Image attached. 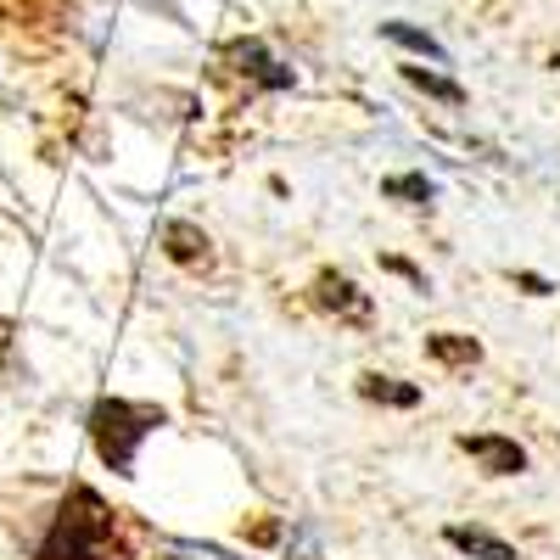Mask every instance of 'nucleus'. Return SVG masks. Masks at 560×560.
Here are the masks:
<instances>
[{
	"label": "nucleus",
	"mask_w": 560,
	"mask_h": 560,
	"mask_svg": "<svg viewBox=\"0 0 560 560\" xmlns=\"http://www.w3.org/2000/svg\"><path fill=\"white\" fill-rule=\"evenodd\" d=\"M404 79L415 84V90H427L432 102H448V107H459L465 102V90L454 84V79H443V73H432L427 62H404Z\"/></svg>",
	"instance_id": "nucleus-11"
},
{
	"label": "nucleus",
	"mask_w": 560,
	"mask_h": 560,
	"mask_svg": "<svg viewBox=\"0 0 560 560\" xmlns=\"http://www.w3.org/2000/svg\"><path fill=\"white\" fill-rule=\"evenodd\" d=\"M113 555V510L96 488H73L57 510L51 533L39 538V560H107Z\"/></svg>",
	"instance_id": "nucleus-1"
},
{
	"label": "nucleus",
	"mask_w": 560,
	"mask_h": 560,
	"mask_svg": "<svg viewBox=\"0 0 560 560\" xmlns=\"http://www.w3.org/2000/svg\"><path fill=\"white\" fill-rule=\"evenodd\" d=\"M516 287H522V292H533V298H549V280H544V275H533V269H522V275H516Z\"/></svg>",
	"instance_id": "nucleus-15"
},
{
	"label": "nucleus",
	"mask_w": 560,
	"mask_h": 560,
	"mask_svg": "<svg viewBox=\"0 0 560 560\" xmlns=\"http://www.w3.org/2000/svg\"><path fill=\"white\" fill-rule=\"evenodd\" d=\"M359 398L364 404H387V409H415L420 404V387L415 382H398V376H359Z\"/></svg>",
	"instance_id": "nucleus-9"
},
{
	"label": "nucleus",
	"mask_w": 560,
	"mask_h": 560,
	"mask_svg": "<svg viewBox=\"0 0 560 560\" xmlns=\"http://www.w3.org/2000/svg\"><path fill=\"white\" fill-rule=\"evenodd\" d=\"M314 308H325V314H337L342 325H370V292H359L348 275H337V269H325L319 280H314Z\"/></svg>",
	"instance_id": "nucleus-3"
},
{
	"label": "nucleus",
	"mask_w": 560,
	"mask_h": 560,
	"mask_svg": "<svg viewBox=\"0 0 560 560\" xmlns=\"http://www.w3.org/2000/svg\"><path fill=\"white\" fill-rule=\"evenodd\" d=\"M382 34H387L393 45H404V51H415V57H432V62H443V45H438L427 28H415V23H382Z\"/></svg>",
	"instance_id": "nucleus-12"
},
{
	"label": "nucleus",
	"mask_w": 560,
	"mask_h": 560,
	"mask_svg": "<svg viewBox=\"0 0 560 560\" xmlns=\"http://www.w3.org/2000/svg\"><path fill=\"white\" fill-rule=\"evenodd\" d=\"M224 57L236 62L242 79H253V84H264V90H292V68H280V62L264 51V39H236Z\"/></svg>",
	"instance_id": "nucleus-5"
},
{
	"label": "nucleus",
	"mask_w": 560,
	"mask_h": 560,
	"mask_svg": "<svg viewBox=\"0 0 560 560\" xmlns=\"http://www.w3.org/2000/svg\"><path fill=\"white\" fill-rule=\"evenodd\" d=\"M427 359H438L443 370H471V364H482V342L459 337V331H438V337H427Z\"/></svg>",
	"instance_id": "nucleus-7"
},
{
	"label": "nucleus",
	"mask_w": 560,
	"mask_h": 560,
	"mask_svg": "<svg viewBox=\"0 0 560 560\" xmlns=\"http://www.w3.org/2000/svg\"><path fill=\"white\" fill-rule=\"evenodd\" d=\"M0 18H7L12 28L18 23H39L45 18V0H0Z\"/></svg>",
	"instance_id": "nucleus-13"
},
{
	"label": "nucleus",
	"mask_w": 560,
	"mask_h": 560,
	"mask_svg": "<svg viewBox=\"0 0 560 560\" xmlns=\"http://www.w3.org/2000/svg\"><path fill=\"white\" fill-rule=\"evenodd\" d=\"M443 538H448L459 555H471V560H522L504 538H493V533H482V527H448Z\"/></svg>",
	"instance_id": "nucleus-8"
},
{
	"label": "nucleus",
	"mask_w": 560,
	"mask_h": 560,
	"mask_svg": "<svg viewBox=\"0 0 560 560\" xmlns=\"http://www.w3.org/2000/svg\"><path fill=\"white\" fill-rule=\"evenodd\" d=\"M163 560H185V555H163Z\"/></svg>",
	"instance_id": "nucleus-16"
},
{
	"label": "nucleus",
	"mask_w": 560,
	"mask_h": 560,
	"mask_svg": "<svg viewBox=\"0 0 560 560\" xmlns=\"http://www.w3.org/2000/svg\"><path fill=\"white\" fill-rule=\"evenodd\" d=\"M163 427V409L158 404H129V398H102L90 409V443L107 459V471L118 477H135V459H140V443Z\"/></svg>",
	"instance_id": "nucleus-2"
},
{
	"label": "nucleus",
	"mask_w": 560,
	"mask_h": 560,
	"mask_svg": "<svg viewBox=\"0 0 560 560\" xmlns=\"http://www.w3.org/2000/svg\"><path fill=\"white\" fill-rule=\"evenodd\" d=\"M459 448L482 459L493 477H522L527 471V448L516 438H499V432H471V438H459Z\"/></svg>",
	"instance_id": "nucleus-4"
},
{
	"label": "nucleus",
	"mask_w": 560,
	"mask_h": 560,
	"mask_svg": "<svg viewBox=\"0 0 560 560\" xmlns=\"http://www.w3.org/2000/svg\"><path fill=\"white\" fill-rule=\"evenodd\" d=\"M555 68H560V57H555Z\"/></svg>",
	"instance_id": "nucleus-17"
},
{
	"label": "nucleus",
	"mask_w": 560,
	"mask_h": 560,
	"mask_svg": "<svg viewBox=\"0 0 560 560\" xmlns=\"http://www.w3.org/2000/svg\"><path fill=\"white\" fill-rule=\"evenodd\" d=\"M163 253H168L179 269H208V264H213V242L202 236L191 219H168V224H163Z\"/></svg>",
	"instance_id": "nucleus-6"
},
{
	"label": "nucleus",
	"mask_w": 560,
	"mask_h": 560,
	"mask_svg": "<svg viewBox=\"0 0 560 560\" xmlns=\"http://www.w3.org/2000/svg\"><path fill=\"white\" fill-rule=\"evenodd\" d=\"M382 197H393V202H409V208H432L438 185H432L427 174H387V179H382Z\"/></svg>",
	"instance_id": "nucleus-10"
},
{
	"label": "nucleus",
	"mask_w": 560,
	"mask_h": 560,
	"mask_svg": "<svg viewBox=\"0 0 560 560\" xmlns=\"http://www.w3.org/2000/svg\"><path fill=\"white\" fill-rule=\"evenodd\" d=\"M382 264H387L393 275H404V280H409V287H420V292H427V275H420V269H415L409 258H382Z\"/></svg>",
	"instance_id": "nucleus-14"
}]
</instances>
